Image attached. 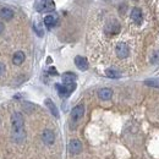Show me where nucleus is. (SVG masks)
Instances as JSON below:
<instances>
[{
    "mask_svg": "<svg viewBox=\"0 0 159 159\" xmlns=\"http://www.w3.org/2000/svg\"><path fill=\"white\" fill-rule=\"evenodd\" d=\"M11 127H12V139L19 144L23 143L26 139V132H25V120L21 113L12 114Z\"/></svg>",
    "mask_w": 159,
    "mask_h": 159,
    "instance_id": "1",
    "label": "nucleus"
},
{
    "mask_svg": "<svg viewBox=\"0 0 159 159\" xmlns=\"http://www.w3.org/2000/svg\"><path fill=\"white\" fill-rule=\"evenodd\" d=\"M36 10L38 12H50L55 9L53 0H36Z\"/></svg>",
    "mask_w": 159,
    "mask_h": 159,
    "instance_id": "2",
    "label": "nucleus"
},
{
    "mask_svg": "<svg viewBox=\"0 0 159 159\" xmlns=\"http://www.w3.org/2000/svg\"><path fill=\"white\" fill-rule=\"evenodd\" d=\"M58 89V93L61 98H66L69 97L75 89H76V83H70V84H57L55 86Z\"/></svg>",
    "mask_w": 159,
    "mask_h": 159,
    "instance_id": "3",
    "label": "nucleus"
},
{
    "mask_svg": "<svg viewBox=\"0 0 159 159\" xmlns=\"http://www.w3.org/2000/svg\"><path fill=\"white\" fill-rule=\"evenodd\" d=\"M104 31H105L107 34H110V36L118 34L120 32V23L118 21H110V22H108V23L105 25Z\"/></svg>",
    "mask_w": 159,
    "mask_h": 159,
    "instance_id": "4",
    "label": "nucleus"
},
{
    "mask_svg": "<svg viewBox=\"0 0 159 159\" xmlns=\"http://www.w3.org/2000/svg\"><path fill=\"white\" fill-rule=\"evenodd\" d=\"M42 139H43V142H44L45 144L52 146V144L55 142V134H54L52 130L45 129V130L42 132Z\"/></svg>",
    "mask_w": 159,
    "mask_h": 159,
    "instance_id": "5",
    "label": "nucleus"
},
{
    "mask_svg": "<svg viewBox=\"0 0 159 159\" xmlns=\"http://www.w3.org/2000/svg\"><path fill=\"white\" fill-rule=\"evenodd\" d=\"M115 52H116V55L119 57L120 59H125L130 54V49H129L127 44H125V43H119L116 45V48H115Z\"/></svg>",
    "mask_w": 159,
    "mask_h": 159,
    "instance_id": "6",
    "label": "nucleus"
},
{
    "mask_svg": "<svg viewBox=\"0 0 159 159\" xmlns=\"http://www.w3.org/2000/svg\"><path fill=\"white\" fill-rule=\"evenodd\" d=\"M83 114H84V107H83L82 104L76 105V107L72 109V111H71V120L76 122V121H79V120L83 116Z\"/></svg>",
    "mask_w": 159,
    "mask_h": 159,
    "instance_id": "7",
    "label": "nucleus"
},
{
    "mask_svg": "<svg viewBox=\"0 0 159 159\" xmlns=\"http://www.w3.org/2000/svg\"><path fill=\"white\" fill-rule=\"evenodd\" d=\"M69 149L72 154H80L82 151V143L79 139H71L69 143Z\"/></svg>",
    "mask_w": 159,
    "mask_h": 159,
    "instance_id": "8",
    "label": "nucleus"
},
{
    "mask_svg": "<svg viewBox=\"0 0 159 159\" xmlns=\"http://www.w3.org/2000/svg\"><path fill=\"white\" fill-rule=\"evenodd\" d=\"M131 19L137 25H141L142 23V20H143V16H142V11L139 7H134L132 11H131Z\"/></svg>",
    "mask_w": 159,
    "mask_h": 159,
    "instance_id": "9",
    "label": "nucleus"
},
{
    "mask_svg": "<svg viewBox=\"0 0 159 159\" xmlns=\"http://www.w3.org/2000/svg\"><path fill=\"white\" fill-rule=\"evenodd\" d=\"M75 65L79 67L81 71H84L88 69V61L83 57H76L75 58Z\"/></svg>",
    "mask_w": 159,
    "mask_h": 159,
    "instance_id": "10",
    "label": "nucleus"
},
{
    "mask_svg": "<svg viewBox=\"0 0 159 159\" xmlns=\"http://www.w3.org/2000/svg\"><path fill=\"white\" fill-rule=\"evenodd\" d=\"M98 97L102 100H109L113 97V91L110 88H102L98 91Z\"/></svg>",
    "mask_w": 159,
    "mask_h": 159,
    "instance_id": "11",
    "label": "nucleus"
},
{
    "mask_svg": "<svg viewBox=\"0 0 159 159\" xmlns=\"http://www.w3.org/2000/svg\"><path fill=\"white\" fill-rule=\"evenodd\" d=\"M0 17L5 21H10L14 17V11L9 7H2L0 9Z\"/></svg>",
    "mask_w": 159,
    "mask_h": 159,
    "instance_id": "12",
    "label": "nucleus"
},
{
    "mask_svg": "<svg viewBox=\"0 0 159 159\" xmlns=\"http://www.w3.org/2000/svg\"><path fill=\"white\" fill-rule=\"evenodd\" d=\"M76 75L75 74H72V72H65L64 75H62V82H64V84H70V83H75V81H76Z\"/></svg>",
    "mask_w": 159,
    "mask_h": 159,
    "instance_id": "13",
    "label": "nucleus"
},
{
    "mask_svg": "<svg viewBox=\"0 0 159 159\" xmlns=\"http://www.w3.org/2000/svg\"><path fill=\"white\" fill-rule=\"evenodd\" d=\"M45 105L48 107V109L50 110V113L55 116V118H59V111H58V108L55 107V104L53 103V100L52 99H45Z\"/></svg>",
    "mask_w": 159,
    "mask_h": 159,
    "instance_id": "14",
    "label": "nucleus"
},
{
    "mask_svg": "<svg viewBox=\"0 0 159 159\" xmlns=\"http://www.w3.org/2000/svg\"><path fill=\"white\" fill-rule=\"evenodd\" d=\"M25 59H26V57H25V53L23 52H16L14 54V57H12V62L15 65H21L25 61Z\"/></svg>",
    "mask_w": 159,
    "mask_h": 159,
    "instance_id": "15",
    "label": "nucleus"
},
{
    "mask_svg": "<svg viewBox=\"0 0 159 159\" xmlns=\"http://www.w3.org/2000/svg\"><path fill=\"white\" fill-rule=\"evenodd\" d=\"M105 75L109 79H120L121 77V72L115 70V69H107L105 70Z\"/></svg>",
    "mask_w": 159,
    "mask_h": 159,
    "instance_id": "16",
    "label": "nucleus"
},
{
    "mask_svg": "<svg viewBox=\"0 0 159 159\" xmlns=\"http://www.w3.org/2000/svg\"><path fill=\"white\" fill-rule=\"evenodd\" d=\"M44 25L48 27V28H52L54 25H55V17L53 15H48L44 17Z\"/></svg>",
    "mask_w": 159,
    "mask_h": 159,
    "instance_id": "17",
    "label": "nucleus"
},
{
    "mask_svg": "<svg viewBox=\"0 0 159 159\" xmlns=\"http://www.w3.org/2000/svg\"><path fill=\"white\" fill-rule=\"evenodd\" d=\"M147 86H153V87H159V80H147L144 81Z\"/></svg>",
    "mask_w": 159,
    "mask_h": 159,
    "instance_id": "18",
    "label": "nucleus"
},
{
    "mask_svg": "<svg viewBox=\"0 0 159 159\" xmlns=\"http://www.w3.org/2000/svg\"><path fill=\"white\" fill-rule=\"evenodd\" d=\"M151 62H152V64H157V62H159V50L154 52V53L152 54V58H151Z\"/></svg>",
    "mask_w": 159,
    "mask_h": 159,
    "instance_id": "19",
    "label": "nucleus"
},
{
    "mask_svg": "<svg viewBox=\"0 0 159 159\" xmlns=\"http://www.w3.org/2000/svg\"><path fill=\"white\" fill-rule=\"evenodd\" d=\"M34 30H36V32L38 33V36H39V37L43 36V30H40L39 27H38V25H34Z\"/></svg>",
    "mask_w": 159,
    "mask_h": 159,
    "instance_id": "20",
    "label": "nucleus"
},
{
    "mask_svg": "<svg viewBox=\"0 0 159 159\" xmlns=\"http://www.w3.org/2000/svg\"><path fill=\"white\" fill-rule=\"evenodd\" d=\"M5 70H6V67H5V64H2V62H0V76L5 72Z\"/></svg>",
    "mask_w": 159,
    "mask_h": 159,
    "instance_id": "21",
    "label": "nucleus"
},
{
    "mask_svg": "<svg viewBox=\"0 0 159 159\" xmlns=\"http://www.w3.org/2000/svg\"><path fill=\"white\" fill-rule=\"evenodd\" d=\"M49 74H52V75H58V72H57V70H55L54 67H50V69H49Z\"/></svg>",
    "mask_w": 159,
    "mask_h": 159,
    "instance_id": "22",
    "label": "nucleus"
},
{
    "mask_svg": "<svg viewBox=\"0 0 159 159\" xmlns=\"http://www.w3.org/2000/svg\"><path fill=\"white\" fill-rule=\"evenodd\" d=\"M2 31H4V23H1V22H0V34L2 33Z\"/></svg>",
    "mask_w": 159,
    "mask_h": 159,
    "instance_id": "23",
    "label": "nucleus"
}]
</instances>
